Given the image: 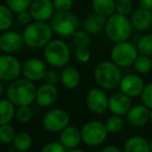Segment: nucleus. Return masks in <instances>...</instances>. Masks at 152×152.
Here are the masks:
<instances>
[{"mask_svg":"<svg viewBox=\"0 0 152 152\" xmlns=\"http://www.w3.org/2000/svg\"><path fill=\"white\" fill-rule=\"evenodd\" d=\"M133 7L132 0H117L116 2V11L121 15H128L131 13Z\"/></svg>","mask_w":152,"mask_h":152,"instance_id":"nucleus-35","label":"nucleus"},{"mask_svg":"<svg viewBox=\"0 0 152 152\" xmlns=\"http://www.w3.org/2000/svg\"><path fill=\"white\" fill-rule=\"evenodd\" d=\"M80 73L72 66H66L61 72V83L66 89L74 90L80 83Z\"/></svg>","mask_w":152,"mask_h":152,"instance_id":"nucleus-21","label":"nucleus"},{"mask_svg":"<svg viewBox=\"0 0 152 152\" xmlns=\"http://www.w3.org/2000/svg\"><path fill=\"white\" fill-rule=\"evenodd\" d=\"M16 118L18 122L22 124H26L29 122L32 118V110L30 108V105L18 106V110L16 112Z\"/></svg>","mask_w":152,"mask_h":152,"instance_id":"nucleus-34","label":"nucleus"},{"mask_svg":"<svg viewBox=\"0 0 152 152\" xmlns=\"http://www.w3.org/2000/svg\"><path fill=\"white\" fill-rule=\"evenodd\" d=\"M120 90L125 95L129 96L130 98H135L141 96L144 90V81L143 79L137 74H127L123 76L122 80L120 83Z\"/></svg>","mask_w":152,"mask_h":152,"instance_id":"nucleus-14","label":"nucleus"},{"mask_svg":"<svg viewBox=\"0 0 152 152\" xmlns=\"http://www.w3.org/2000/svg\"><path fill=\"white\" fill-rule=\"evenodd\" d=\"M141 7L152 11V0H139Z\"/></svg>","mask_w":152,"mask_h":152,"instance_id":"nucleus-43","label":"nucleus"},{"mask_svg":"<svg viewBox=\"0 0 152 152\" xmlns=\"http://www.w3.org/2000/svg\"><path fill=\"white\" fill-rule=\"evenodd\" d=\"M73 42L76 47H89L91 44L90 34H88L86 30H77L73 34Z\"/></svg>","mask_w":152,"mask_h":152,"instance_id":"nucleus-33","label":"nucleus"},{"mask_svg":"<svg viewBox=\"0 0 152 152\" xmlns=\"http://www.w3.org/2000/svg\"><path fill=\"white\" fill-rule=\"evenodd\" d=\"M37 88L34 81L26 78H18L12 81L7 89V98L15 105H30L36 101Z\"/></svg>","mask_w":152,"mask_h":152,"instance_id":"nucleus-1","label":"nucleus"},{"mask_svg":"<svg viewBox=\"0 0 152 152\" xmlns=\"http://www.w3.org/2000/svg\"><path fill=\"white\" fill-rule=\"evenodd\" d=\"M12 152H20V151H17V150H16V151H12Z\"/></svg>","mask_w":152,"mask_h":152,"instance_id":"nucleus-47","label":"nucleus"},{"mask_svg":"<svg viewBox=\"0 0 152 152\" xmlns=\"http://www.w3.org/2000/svg\"><path fill=\"white\" fill-rule=\"evenodd\" d=\"M44 81L45 83L56 86L61 81V74H58V72L54 69H47L44 76Z\"/></svg>","mask_w":152,"mask_h":152,"instance_id":"nucleus-37","label":"nucleus"},{"mask_svg":"<svg viewBox=\"0 0 152 152\" xmlns=\"http://www.w3.org/2000/svg\"><path fill=\"white\" fill-rule=\"evenodd\" d=\"M43 126L49 132H61V130L69 126L70 118L67 112L61 108L50 110L43 117Z\"/></svg>","mask_w":152,"mask_h":152,"instance_id":"nucleus-10","label":"nucleus"},{"mask_svg":"<svg viewBox=\"0 0 152 152\" xmlns=\"http://www.w3.org/2000/svg\"><path fill=\"white\" fill-rule=\"evenodd\" d=\"M58 99V90L56 86L44 83L37 89L36 102L42 107H50Z\"/></svg>","mask_w":152,"mask_h":152,"instance_id":"nucleus-16","label":"nucleus"},{"mask_svg":"<svg viewBox=\"0 0 152 152\" xmlns=\"http://www.w3.org/2000/svg\"><path fill=\"white\" fill-rule=\"evenodd\" d=\"M32 0H5V4L16 14L26 11L29 9Z\"/></svg>","mask_w":152,"mask_h":152,"instance_id":"nucleus-32","label":"nucleus"},{"mask_svg":"<svg viewBox=\"0 0 152 152\" xmlns=\"http://www.w3.org/2000/svg\"><path fill=\"white\" fill-rule=\"evenodd\" d=\"M81 137L83 142L87 146L97 147L104 143L107 137V129L105 124L100 121H90L81 127Z\"/></svg>","mask_w":152,"mask_h":152,"instance_id":"nucleus-8","label":"nucleus"},{"mask_svg":"<svg viewBox=\"0 0 152 152\" xmlns=\"http://www.w3.org/2000/svg\"><path fill=\"white\" fill-rule=\"evenodd\" d=\"M126 119L131 126L141 127L150 120V108L144 104H137L130 108L126 115Z\"/></svg>","mask_w":152,"mask_h":152,"instance_id":"nucleus-18","label":"nucleus"},{"mask_svg":"<svg viewBox=\"0 0 152 152\" xmlns=\"http://www.w3.org/2000/svg\"><path fill=\"white\" fill-rule=\"evenodd\" d=\"M68 152H86V151H83L81 149H77V148H74V149H70Z\"/></svg>","mask_w":152,"mask_h":152,"instance_id":"nucleus-44","label":"nucleus"},{"mask_svg":"<svg viewBox=\"0 0 152 152\" xmlns=\"http://www.w3.org/2000/svg\"><path fill=\"white\" fill-rule=\"evenodd\" d=\"M137 48L140 54L152 56V34L142 37L137 43Z\"/></svg>","mask_w":152,"mask_h":152,"instance_id":"nucleus-29","label":"nucleus"},{"mask_svg":"<svg viewBox=\"0 0 152 152\" xmlns=\"http://www.w3.org/2000/svg\"><path fill=\"white\" fill-rule=\"evenodd\" d=\"M124 152H151L150 143L141 135H134L124 143Z\"/></svg>","mask_w":152,"mask_h":152,"instance_id":"nucleus-22","label":"nucleus"},{"mask_svg":"<svg viewBox=\"0 0 152 152\" xmlns=\"http://www.w3.org/2000/svg\"><path fill=\"white\" fill-rule=\"evenodd\" d=\"M106 22H107L106 17L98 15V14H94V15L89 16L85 20L83 27H85V30L88 34H97L99 32H101L103 29H105Z\"/></svg>","mask_w":152,"mask_h":152,"instance_id":"nucleus-23","label":"nucleus"},{"mask_svg":"<svg viewBox=\"0 0 152 152\" xmlns=\"http://www.w3.org/2000/svg\"><path fill=\"white\" fill-rule=\"evenodd\" d=\"M92 9L95 14L110 17L116 12V2L114 0H92Z\"/></svg>","mask_w":152,"mask_h":152,"instance_id":"nucleus-24","label":"nucleus"},{"mask_svg":"<svg viewBox=\"0 0 152 152\" xmlns=\"http://www.w3.org/2000/svg\"><path fill=\"white\" fill-rule=\"evenodd\" d=\"M108 100L110 98L101 88H93L88 92L86 103L90 112L101 115L108 110Z\"/></svg>","mask_w":152,"mask_h":152,"instance_id":"nucleus-11","label":"nucleus"},{"mask_svg":"<svg viewBox=\"0 0 152 152\" xmlns=\"http://www.w3.org/2000/svg\"><path fill=\"white\" fill-rule=\"evenodd\" d=\"M137 56L139 51L137 46L127 41L116 43L110 51V59L120 68H126L133 65Z\"/></svg>","mask_w":152,"mask_h":152,"instance_id":"nucleus-7","label":"nucleus"},{"mask_svg":"<svg viewBox=\"0 0 152 152\" xmlns=\"http://www.w3.org/2000/svg\"><path fill=\"white\" fill-rule=\"evenodd\" d=\"M31 19H32V16L29 13V11H24L18 14V20H19V22L21 24L28 25V24L31 23Z\"/></svg>","mask_w":152,"mask_h":152,"instance_id":"nucleus-41","label":"nucleus"},{"mask_svg":"<svg viewBox=\"0 0 152 152\" xmlns=\"http://www.w3.org/2000/svg\"><path fill=\"white\" fill-rule=\"evenodd\" d=\"M131 99L129 96L125 95L122 92L113 94L108 100V110L113 113V115L117 116H125L130 110Z\"/></svg>","mask_w":152,"mask_h":152,"instance_id":"nucleus-17","label":"nucleus"},{"mask_svg":"<svg viewBox=\"0 0 152 152\" xmlns=\"http://www.w3.org/2000/svg\"><path fill=\"white\" fill-rule=\"evenodd\" d=\"M24 39L23 34L17 31H3L0 36V50L5 54H13L18 52L23 47Z\"/></svg>","mask_w":152,"mask_h":152,"instance_id":"nucleus-13","label":"nucleus"},{"mask_svg":"<svg viewBox=\"0 0 152 152\" xmlns=\"http://www.w3.org/2000/svg\"><path fill=\"white\" fill-rule=\"evenodd\" d=\"M22 73V64L13 54L0 56V79L3 83H12Z\"/></svg>","mask_w":152,"mask_h":152,"instance_id":"nucleus-9","label":"nucleus"},{"mask_svg":"<svg viewBox=\"0 0 152 152\" xmlns=\"http://www.w3.org/2000/svg\"><path fill=\"white\" fill-rule=\"evenodd\" d=\"M13 11L7 4L0 5V30L7 31L13 25Z\"/></svg>","mask_w":152,"mask_h":152,"instance_id":"nucleus-27","label":"nucleus"},{"mask_svg":"<svg viewBox=\"0 0 152 152\" xmlns=\"http://www.w3.org/2000/svg\"><path fill=\"white\" fill-rule=\"evenodd\" d=\"M150 147H151V152H152V140H151V142H150Z\"/></svg>","mask_w":152,"mask_h":152,"instance_id":"nucleus-46","label":"nucleus"},{"mask_svg":"<svg viewBox=\"0 0 152 152\" xmlns=\"http://www.w3.org/2000/svg\"><path fill=\"white\" fill-rule=\"evenodd\" d=\"M53 7L56 12H69L73 7V0H53Z\"/></svg>","mask_w":152,"mask_h":152,"instance_id":"nucleus-40","label":"nucleus"},{"mask_svg":"<svg viewBox=\"0 0 152 152\" xmlns=\"http://www.w3.org/2000/svg\"><path fill=\"white\" fill-rule=\"evenodd\" d=\"M47 71L46 64L40 58L31 57L22 64V74L24 78L30 81H40L44 79L45 73Z\"/></svg>","mask_w":152,"mask_h":152,"instance_id":"nucleus-12","label":"nucleus"},{"mask_svg":"<svg viewBox=\"0 0 152 152\" xmlns=\"http://www.w3.org/2000/svg\"><path fill=\"white\" fill-rule=\"evenodd\" d=\"M100 152H123V151L119 147H117V146L107 145V146H105V147L102 148V150Z\"/></svg>","mask_w":152,"mask_h":152,"instance_id":"nucleus-42","label":"nucleus"},{"mask_svg":"<svg viewBox=\"0 0 152 152\" xmlns=\"http://www.w3.org/2000/svg\"><path fill=\"white\" fill-rule=\"evenodd\" d=\"M131 21L125 15L114 14L108 17L105 26V34L107 38L114 43L127 41L132 32Z\"/></svg>","mask_w":152,"mask_h":152,"instance_id":"nucleus-4","label":"nucleus"},{"mask_svg":"<svg viewBox=\"0 0 152 152\" xmlns=\"http://www.w3.org/2000/svg\"><path fill=\"white\" fill-rule=\"evenodd\" d=\"M134 70L140 74H147L152 70V58L150 56L140 54L133 63Z\"/></svg>","mask_w":152,"mask_h":152,"instance_id":"nucleus-28","label":"nucleus"},{"mask_svg":"<svg viewBox=\"0 0 152 152\" xmlns=\"http://www.w3.org/2000/svg\"><path fill=\"white\" fill-rule=\"evenodd\" d=\"M75 56L77 61L80 63H88L91 58V52L89 50V47H76Z\"/></svg>","mask_w":152,"mask_h":152,"instance_id":"nucleus-38","label":"nucleus"},{"mask_svg":"<svg viewBox=\"0 0 152 152\" xmlns=\"http://www.w3.org/2000/svg\"><path fill=\"white\" fill-rule=\"evenodd\" d=\"M94 78L98 87L103 90H115L120 86L122 73L114 61H100L94 70Z\"/></svg>","mask_w":152,"mask_h":152,"instance_id":"nucleus-2","label":"nucleus"},{"mask_svg":"<svg viewBox=\"0 0 152 152\" xmlns=\"http://www.w3.org/2000/svg\"><path fill=\"white\" fill-rule=\"evenodd\" d=\"M44 57L48 65L52 68H65L71 58V53L68 45L61 40H51L45 46Z\"/></svg>","mask_w":152,"mask_h":152,"instance_id":"nucleus-5","label":"nucleus"},{"mask_svg":"<svg viewBox=\"0 0 152 152\" xmlns=\"http://www.w3.org/2000/svg\"><path fill=\"white\" fill-rule=\"evenodd\" d=\"M130 21L134 29L145 31L152 26V11L139 7L133 12Z\"/></svg>","mask_w":152,"mask_h":152,"instance_id":"nucleus-19","label":"nucleus"},{"mask_svg":"<svg viewBox=\"0 0 152 152\" xmlns=\"http://www.w3.org/2000/svg\"><path fill=\"white\" fill-rule=\"evenodd\" d=\"M28 11L31 14L34 20L46 22L47 20L51 19L53 16V12H54L53 1L51 0H32Z\"/></svg>","mask_w":152,"mask_h":152,"instance_id":"nucleus-15","label":"nucleus"},{"mask_svg":"<svg viewBox=\"0 0 152 152\" xmlns=\"http://www.w3.org/2000/svg\"><path fill=\"white\" fill-rule=\"evenodd\" d=\"M22 34L26 46L38 49L45 47L52 40L53 30L46 22L34 21L26 26Z\"/></svg>","mask_w":152,"mask_h":152,"instance_id":"nucleus-3","label":"nucleus"},{"mask_svg":"<svg viewBox=\"0 0 152 152\" xmlns=\"http://www.w3.org/2000/svg\"><path fill=\"white\" fill-rule=\"evenodd\" d=\"M14 148L17 151L26 152L31 148L32 146V137L28 132L25 131H20L17 132L15 137V140L13 142Z\"/></svg>","mask_w":152,"mask_h":152,"instance_id":"nucleus-26","label":"nucleus"},{"mask_svg":"<svg viewBox=\"0 0 152 152\" xmlns=\"http://www.w3.org/2000/svg\"><path fill=\"white\" fill-rule=\"evenodd\" d=\"M104 124H105L108 133H117L122 130L123 126H124V121L121 118V116L113 115L112 117L107 118Z\"/></svg>","mask_w":152,"mask_h":152,"instance_id":"nucleus-31","label":"nucleus"},{"mask_svg":"<svg viewBox=\"0 0 152 152\" xmlns=\"http://www.w3.org/2000/svg\"><path fill=\"white\" fill-rule=\"evenodd\" d=\"M17 134L14 126L11 124H1L0 126V141L3 144H10L13 143L15 137Z\"/></svg>","mask_w":152,"mask_h":152,"instance_id":"nucleus-30","label":"nucleus"},{"mask_svg":"<svg viewBox=\"0 0 152 152\" xmlns=\"http://www.w3.org/2000/svg\"><path fill=\"white\" fill-rule=\"evenodd\" d=\"M53 32L61 37H71L79 26L78 17L72 12H56L50 19Z\"/></svg>","mask_w":152,"mask_h":152,"instance_id":"nucleus-6","label":"nucleus"},{"mask_svg":"<svg viewBox=\"0 0 152 152\" xmlns=\"http://www.w3.org/2000/svg\"><path fill=\"white\" fill-rule=\"evenodd\" d=\"M83 141L81 130L76 126H67L59 133V142L67 149H74Z\"/></svg>","mask_w":152,"mask_h":152,"instance_id":"nucleus-20","label":"nucleus"},{"mask_svg":"<svg viewBox=\"0 0 152 152\" xmlns=\"http://www.w3.org/2000/svg\"><path fill=\"white\" fill-rule=\"evenodd\" d=\"M141 100L142 103L149 107L150 110L152 108V83H149L145 85L144 90L141 94Z\"/></svg>","mask_w":152,"mask_h":152,"instance_id":"nucleus-36","label":"nucleus"},{"mask_svg":"<svg viewBox=\"0 0 152 152\" xmlns=\"http://www.w3.org/2000/svg\"><path fill=\"white\" fill-rule=\"evenodd\" d=\"M15 104L9 98L0 99V124H9L16 116Z\"/></svg>","mask_w":152,"mask_h":152,"instance_id":"nucleus-25","label":"nucleus"},{"mask_svg":"<svg viewBox=\"0 0 152 152\" xmlns=\"http://www.w3.org/2000/svg\"><path fill=\"white\" fill-rule=\"evenodd\" d=\"M150 121L152 122V108L150 110Z\"/></svg>","mask_w":152,"mask_h":152,"instance_id":"nucleus-45","label":"nucleus"},{"mask_svg":"<svg viewBox=\"0 0 152 152\" xmlns=\"http://www.w3.org/2000/svg\"><path fill=\"white\" fill-rule=\"evenodd\" d=\"M41 152H68L67 148L61 142H50L42 148Z\"/></svg>","mask_w":152,"mask_h":152,"instance_id":"nucleus-39","label":"nucleus"}]
</instances>
